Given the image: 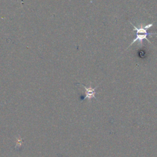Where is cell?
Returning a JSON list of instances; mask_svg holds the SVG:
<instances>
[{
	"mask_svg": "<svg viewBox=\"0 0 157 157\" xmlns=\"http://www.w3.org/2000/svg\"><path fill=\"white\" fill-rule=\"evenodd\" d=\"M80 85H82L85 90V96L83 99H88L89 100H91L92 98H96L95 94L96 93V92L95 90L98 86H96L95 88H93L91 86L86 87V86H85L83 84H80Z\"/></svg>",
	"mask_w": 157,
	"mask_h": 157,
	"instance_id": "2",
	"label": "cell"
},
{
	"mask_svg": "<svg viewBox=\"0 0 157 157\" xmlns=\"http://www.w3.org/2000/svg\"><path fill=\"white\" fill-rule=\"evenodd\" d=\"M156 34H157V33H140V34H139H139H137L136 33V37H135V39L131 42V44H129V45L127 47V48H129L131 45H132L134 43H135L136 42H139V44H142V41H143V40L144 39H146L149 43H150V44H151V42L148 39V38H147V37H148V36H152V35H156ZM126 48V49H127Z\"/></svg>",
	"mask_w": 157,
	"mask_h": 157,
	"instance_id": "1",
	"label": "cell"
}]
</instances>
